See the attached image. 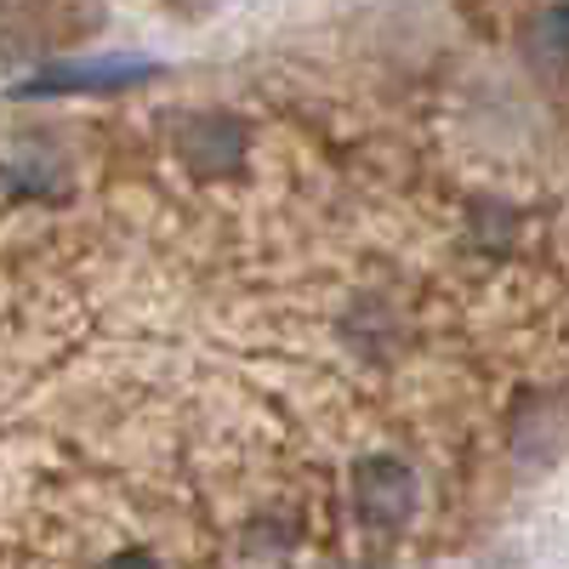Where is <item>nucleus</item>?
Returning <instances> with one entry per match:
<instances>
[{"mask_svg": "<svg viewBox=\"0 0 569 569\" xmlns=\"http://www.w3.org/2000/svg\"><path fill=\"white\" fill-rule=\"evenodd\" d=\"M530 58L541 69H569V0H558V7H547L530 29Z\"/></svg>", "mask_w": 569, "mask_h": 569, "instance_id": "nucleus-5", "label": "nucleus"}, {"mask_svg": "<svg viewBox=\"0 0 569 569\" xmlns=\"http://www.w3.org/2000/svg\"><path fill=\"white\" fill-rule=\"evenodd\" d=\"M353 512L376 536H399L416 512V472L399 456H365L353 467Z\"/></svg>", "mask_w": 569, "mask_h": 569, "instance_id": "nucleus-1", "label": "nucleus"}, {"mask_svg": "<svg viewBox=\"0 0 569 569\" xmlns=\"http://www.w3.org/2000/svg\"><path fill=\"white\" fill-rule=\"evenodd\" d=\"M246 142L251 137H246V126L233 114H194V120L177 126V154H182V166H194L200 177H217L228 166H240Z\"/></svg>", "mask_w": 569, "mask_h": 569, "instance_id": "nucleus-3", "label": "nucleus"}, {"mask_svg": "<svg viewBox=\"0 0 569 569\" xmlns=\"http://www.w3.org/2000/svg\"><path fill=\"white\" fill-rule=\"evenodd\" d=\"M154 63L149 58H91V63H58V69H40L34 80L18 86V98H58V91H120L149 80Z\"/></svg>", "mask_w": 569, "mask_h": 569, "instance_id": "nucleus-2", "label": "nucleus"}, {"mask_svg": "<svg viewBox=\"0 0 569 569\" xmlns=\"http://www.w3.org/2000/svg\"><path fill=\"white\" fill-rule=\"evenodd\" d=\"M7 194L23 200V194H63V171L52 154H40V149H12L7 160Z\"/></svg>", "mask_w": 569, "mask_h": 569, "instance_id": "nucleus-4", "label": "nucleus"}]
</instances>
